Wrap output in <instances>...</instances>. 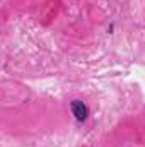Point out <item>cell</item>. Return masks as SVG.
I'll use <instances>...</instances> for the list:
<instances>
[{"label":"cell","mask_w":145,"mask_h":147,"mask_svg":"<svg viewBox=\"0 0 145 147\" xmlns=\"http://www.w3.org/2000/svg\"><path fill=\"white\" fill-rule=\"evenodd\" d=\"M70 110H72V115L75 116L77 121H85L87 116H89V108L84 101L80 99H73L70 103Z\"/></svg>","instance_id":"obj_1"}]
</instances>
